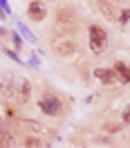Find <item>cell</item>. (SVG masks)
I'll return each instance as SVG.
<instances>
[{"label": "cell", "mask_w": 130, "mask_h": 148, "mask_svg": "<svg viewBox=\"0 0 130 148\" xmlns=\"http://www.w3.org/2000/svg\"><path fill=\"white\" fill-rule=\"evenodd\" d=\"M54 47H56V52L61 56H70V54H74V49H76V45L72 40H56Z\"/></svg>", "instance_id": "cell-5"}, {"label": "cell", "mask_w": 130, "mask_h": 148, "mask_svg": "<svg viewBox=\"0 0 130 148\" xmlns=\"http://www.w3.org/2000/svg\"><path fill=\"white\" fill-rule=\"evenodd\" d=\"M25 146H45V144H43V141H40V139H27V141H25Z\"/></svg>", "instance_id": "cell-9"}, {"label": "cell", "mask_w": 130, "mask_h": 148, "mask_svg": "<svg viewBox=\"0 0 130 148\" xmlns=\"http://www.w3.org/2000/svg\"><path fill=\"white\" fill-rule=\"evenodd\" d=\"M121 23H128V20H130V9H126V11H121Z\"/></svg>", "instance_id": "cell-11"}, {"label": "cell", "mask_w": 130, "mask_h": 148, "mask_svg": "<svg viewBox=\"0 0 130 148\" xmlns=\"http://www.w3.org/2000/svg\"><path fill=\"white\" fill-rule=\"evenodd\" d=\"M11 135L7 132V128L2 126V121H0V146H11Z\"/></svg>", "instance_id": "cell-8"}, {"label": "cell", "mask_w": 130, "mask_h": 148, "mask_svg": "<svg viewBox=\"0 0 130 148\" xmlns=\"http://www.w3.org/2000/svg\"><path fill=\"white\" fill-rule=\"evenodd\" d=\"M114 72H117V76H119L123 83H130V65L117 63V65H114Z\"/></svg>", "instance_id": "cell-7"}, {"label": "cell", "mask_w": 130, "mask_h": 148, "mask_svg": "<svg viewBox=\"0 0 130 148\" xmlns=\"http://www.w3.org/2000/svg\"><path fill=\"white\" fill-rule=\"evenodd\" d=\"M29 92H31L29 81L27 79H18V81H16V97H18V103H27L29 101Z\"/></svg>", "instance_id": "cell-4"}, {"label": "cell", "mask_w": 130, "mask_h": 148, "mask_svg": "<svg viewBox=\"0 0 130 148\" xmlns=\"http://www.w3.org/2000/svg\"><path fill=\"white\" fill-rule=\"evenodd\" d=\"M38 108L45 112V114H49V117H58V114L63 112V103L58 101L54 94H45V97L38 101Z\"/></svg>", "instance_id": "cell-1"}, {"label": "cell", "mask_w": 130, "mask_h": 148, "mask_svg": "<svg viewBox=\"0 0 130 148\" xmlns=\"http://www.w3.org/2000/svg\"><path fill=\"white\" fill-rule=\"evenodd\" d=\"M123 123H130V106L126 108V112H123Z\"/></svg>", "instance_id": "cell-12"}, {"label": "cell", "mask_w": 130, "mask_h": 148, "mask_svg": "<svg viewBox=\"0 0 130 148\" xmlns=\"http://www.w3.org/2000/svg\"><path fill=\"white\" fill-rule=\"evenodd\" d=\"M45 5H43V2H31V5H29V18L31 20H43L45 18Z\"/></svg>", "instance_id": "cell-6"}, {"label": "cell", "mask_w": 130, "mask_h": 148, "mask_svg": "<svg viewBox=\"0 0 130 148\" xmlns=\"http://www.w3.org/2000/svg\"><path fill=\"white\" fill-rule=\"evenodd\" d=\"M94 76L101 81V83H105V85H110V83H114L119 76H117V72L114 70H110V67H96L94 70Z\"/></svg>", "instance_id": "cell-3"}, {"label": "cell", "mask_w": 130, "mask_h": 148, "mask_svg": "<svg viewBox=\"0 0 130 148\" xmlns=\"http://www.w3.org/2000/svg\"><path fill=\"white\" fill-rule=\"evenodd\" d=\"M18 29H20V32H23V34H25V36H27V38H29V40H34V36H31V34H29V29L25 27V25H23V23H18Z\"/></svg>", "instance_id": "cell-10"}, {"label": "cell", "mask_w": 130, "mask_h": 148, "mask_svg": "<svg viewBox=\"0 0 130 148\" xmlns=\"http://www.w3.org/2000/svg\"><path fill=\"white\" fill-rule=\"evenodd\" d=\"M105 40H108V34H105V29L101 25H92L90 27V47H92L94 54H101L103 45H105Z\"/></svg>", "instance_id": "cell-2"}]
</instances>
